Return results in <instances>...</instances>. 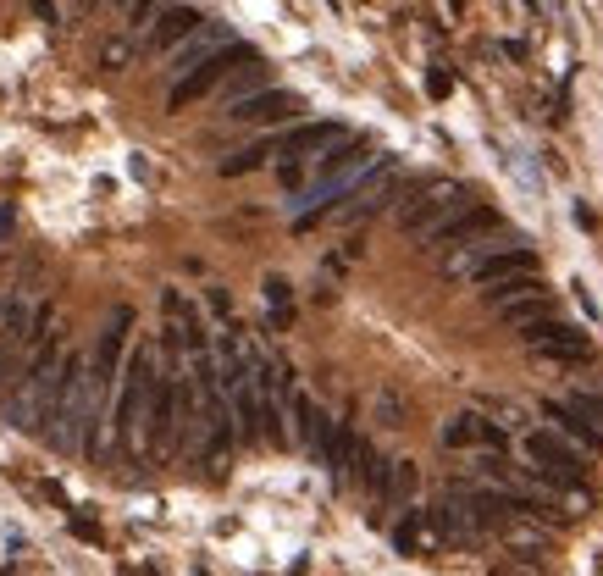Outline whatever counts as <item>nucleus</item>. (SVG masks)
Returning a JSON list of instances; mask_svg holds the SVG:
<instances>
[{"instance_id": "nucleus-6", "label": "nucleus", "mask_w": 603, "mask_h": 576, "mask_svg": "<svg viewBox=\"0 0 603 576\" xmlns=\"http://www.w3.org/2000/svg\"><path fill=\"white\" fill-rule=\"evenodd\" d=\"M117 6H122V0H117Z\"/></svg>"}, {"instance_id": "nucleus-3", "label": "nucleus", "mask_w": 603, "mask_h": 576, "mask_svg": "<svg viewBox=\"0 0 603 576\" xmlns=\"http://www.w3.org/2000/svg\"><path fill=\"white\" fill-rule=\"evenodd\" d=\"M205 28V17L194 12V6H166L161 17H155V28L144 34V50H155V56H172V50L183 45V39H194Z\"/></svg>"}, {"instance_id": "nucleus-1", "label": "nucleus", "mask_w": 603, "mask_h": 576, "mask_svg": "<svg viewBox=\"0 0 603 576\" xmlns=\"http://www.w3.org/2000/svg\"><path fill=\"white\" fill-rule=\"evenodd\" d=\"M526 460H532V477L543 482L548 493H570V488L587 482V460H581V449L570 444L559 427L526 432Z\"/></svg>"}, {"instance_id": "nucleus-5", "label": "nucleus", "mask_w": 603, "mask_h": 576, "mask_svg": "<svg viewBox=\"0 0 603 576\" xmlns=\"http://www.w3.org/2000/svg\"><path fill=\"white\" fill-rule=\"evenodd\" d=\"M227 45H238V39L233 34H227V28H216V23H205L200 28V34H194V39H183V45L178 50H172V56H166V61H172V72H178V78H189V72L194 67H205V61H211V56H222V50Z\"/></svg>"}, {"instance_id": "nucleus-2", "label": "nucleus", "mask_w": 603, "mask_h": 576, "mask_svg": "<svg viewBox=\"0 0 603 576\" xmlns=\"http://www.w3.org/2000/svg\"><path fill=\"white\" fill-rule=\"evenodd\" d=\"M244 61H255V50H249V45H227L222 56H211V61H205V67H194L189 78H178V84H172V106L183 111V106H194V100H200V95H211V89H222L227 78H233V72L244 67Z\"/></svg>"}, {"instance_id": "nucleus-4", "label": "nucleus", "mask_w": 603, "mask_h": 576, "mask_svg": "<svg viewBox=\"0 0 603 576\" xmlns=\"http://www.w3.org/2000/svg\"><path fill=\"white\" fill-rule=\"evenodd\" d=\"M227 117H233V122H255V128H272V122H294L299 117V100L288 95V89H261V95L227 106Z\"/></svg>"}]
</instances>
